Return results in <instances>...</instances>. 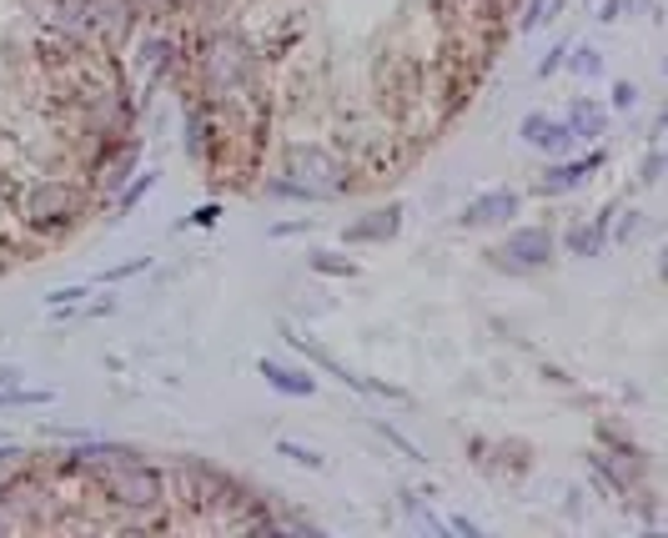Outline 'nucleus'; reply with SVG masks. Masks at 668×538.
Here are the masks:
<instances>
[{"instance_id":"obj_2","label":"nucleus","mask_w":668,"mask_h":538,"mask_svg":"<svg viewBox=\"0 0 668 538\" xmlns=\"http://www.w3.org/2000/svg\"><path fill=\"white\" fill-rule=\"evenodd\" d=\"M81 488H86L96 503L121 513L116 528H176V518L166 513L171 509V468L166 463H151L141 448H126L121 458L86 473Z\"/></svg>"},{"instance_id":"obj_16","label":"nucleus","mask_w":668,"mask_h":538,"mask_svg":"<svg viewBox=\"0 0 668 538\" xmlns=\"http://www.w3.org/2000/svg\"><path fill=\"white\" fill-rule=\"evenodd\" d=\"M55 388H36V382H15V388H0V413L11 407H51Z\"/></svg>"},{"instance_id":"obj_18","label":"nucleus","mask_w":668,"mask_h":538,"mask_svg":"<svg viewBox=\"0 0 668 538\" xmlns=\"http://www.w3.org/2000/svg\"><path fill=\"white\" fill-rule=\"evenodd\" d=\"M564 71H573V76H583V81H603V51L598 46H568V61H564Z\"/></svg>"},{"instance_id":"obj_8","label":"nucleus","mask_w":668,"mask_h":538,"mask_svg":"<svg viewBox=\"0 0 668 538\" xmlns=\"http://www.w3.org/2000/svg\"><path fill=\"white\" fill-rule=\"evenodd\" d=\"M518 217H523V192H518V186H487V192L462 201V211L453 222H458L462 232H503V227H512Z\"/></svg>"},{"instance_id":"obj_1","label":"nucleus","mask_w":668,"mask_h":538,"mask_svg":"<svg viewBox=\"0 0 668 538\" xmlns=\"http://www.w3.org/2000/svg\"><path fill=\"white\" fill-rule=\"evenodd\" d=\"M186 86L201 91L222 111H247L262 106V76H267V51L247 30L236 26H207L186 36Z\"/></svg>"},{"instance_id":"obj_17","label":"nucleus","mask_w":668,"mask_h":538,"mask_svg":"<svg viewBox=\"0 0 668 538\" xmlns=\"http://www.w3.org/2000/svg\"><path fill=\"white\" fill-rule=\"evenodd\" d=\"M276 458L297 463V468H307V473H327V453L312 443H297V438H276Z\"/></svg>"},{"instance_id":"obj_23","label":"nucleus","mask_w":668,"mask_h":538,"mask_svg":"<svg viewBox=\"0 0 668 538\" xmlns=\"http://www.w3.org/2000/svg\"><path fill=\"white\" fill-rule=\"evenodd\" d=\"M568 46H573V40H553L548 51L537 56L533 76H537V81H553V76H558V71H564V61H568Z\"/></svg>"},{"instance_id":"obj_33","label":"nucleus","mask_w":668,"mask_h":538,"mask_svg":"<svg viewBox=\"0 0 668 538\" xmlns=\"http://www.w3.org/2000/svg\"><path fill=\"white\" fill-rule=\"evenodd\" d=\"M15 382H26V368H15V363H0V388H15Z\"/></svg>"},{"instance_id":"obj_28","label":"nucleus","mask_w":668,"mask_h":538,"mask_svg":"<svg viewBox=\"0 0 668 538\" xmlns=\"http://www.w3.org/2000/svg\"><path fill=\"white\" fill-rule=\"evenodd\" d=\"M312 227H317V217H287V222L267 227V236H272V242H287V236H301V232H312Z\"/></svg>"},{"instance_id":"obj_5","label":"nucleus","mask_w":668,"mask_h":538,"mask_svg":"<svg viewBox=\"0 0 668 538\" xmlns=\"http://www.w3.org/2000/svg\"><path fill=\"white\" fill-rule=\"evenodd\" d=\"M487 262L508 277H537L558 262V232L548 222H512L487 247Z\"/></svg>"},{"instance_id":"obj_32","label":"nucleus","mask_w":668,"mask_h":538,"mask_svg":"<svg viewBox=\"0 0 668 538\" xmlns=\"http://www.w3.org/2000/svg\"><path fill=\"white\" fill-rule=\"evenodd\" d=\"M15 478H21V468H0V503L15 499Z\"/></svg>"},{"instance_id":"obj_14","label":"nucleus","mask_w":668,"mask_h":538,"mask_svg":"<svg viewBox=\"0 0 668 538\" xmlns=\"http://www.w3.org/2000/svg\"><path fill=\"white\" fill-rule=\"evenodd\" d=\"M307 267H312L317 277H327V282H352V277L362 272V262L347 257V252H337V247H312L307 252Z\"/></svg>"},{"instance_id":"obj_29","label":"nucleus","mask_w":668,"mask_h":538,"mask_svg":"<svg viewBox=\"0 0 668 538\" xmlns=\"http://www.w3.org/2000/svg\"><path fill=\"white\" fill-rule=\"evenodd\" d=\"M623 5H629V0H598L593 21H598V26H618V21H623Z\"/></svg>"},{"instance_id":"obj_13","label":"nucleus","mask_w":668,"mask_h":538,"mask_svg":"<svg viewBox=\"0 0 668 538\" xmlns=\"http://www.w3.org/2000/svg\"><path fill=\"white\" fill-rule=\"evenodd\" d=\"M157 186H161V171H157V167L136 171L132 182H126V186H121V192H116V197H111V211H116V217H111V222H121V217H132V211L141 207V201L151 197V192H157Z\"/></svg>"},{"instance_id":"obj_3","label":"nucleus","mask_w":668,"mask_h":538,"mask_svg":"<svg viewBox=\"0 0 668 538\" xmlns=\"http://www.w3.org/2000/svg\"><path fill=\"white\" fill-rule=\"evenodd\" d=\"M96 201L101 197L76 171L71 176L66 171H40V176H26L15 186V227H21L30 247H55L91 217Z\"/></svg>"},{"instance_id":"obj_21","label":"nucleus","mask_w":668,"mask_h":538,"mask_svg":"<svg viewBox=\"0 0 668 538\" xmlns=\"http://www.w3.org/2000/svg\"><path fill=\"white\" fill-rule=\"evenodd\" d=\"M372 428H378V433L387 438V448H397V453H403L407 463H428V453H422V448L412 443V438H407L403 428H393V423H387V418H378V423H372Z\"/></svg>"},{"instance_id":"obj_12","label":"nucleus","mask_w":668,"mask_h":538,"mask_svg":"<svg viewBox=\"0 0 668 538\" xmlns=\"http://www.w3.org/2000/svg\"><path fill=\"white\" fill-rule=\"evenodd\" d=\"M564 121H568V132H573V142H603L608 126H614V111H608L598 96H573Z\"/></svg>"},{"instance_id":"obj_24","label":"nucleus","mask_w":668,"mask_h":538,"mask_svg":"<svg viewBox=\"0 0 668 538\" xmlns=\"http://www.w3.org/2000/svg\"><path fill=\"white\" fill-rule=\"evenodd\" d=\"M639 86H633V81H614V86H608V111H614V117H629L633 106H639Z\"/></svg>"},{"instance_id":"obj_31","label":"nucleus","mask_w":668,"mask_h":538,"mask_svg":"<svg viewBox=\"0 0 668 538\" xmlns=\"http://www.w3.org/2000/svg\"><path fill=\"white\" fill-rule=\"evenodd\" d=\"M0 468H26V448H21V443H0Z\"/></svg>"},{"instance_id":"obj_25","label":"nucleus","mask_w":668,"mask_h":538,"mask_svg":"<svg viewBox=\"0 0 668 538\" xmlns=\"http://www.w3.org/2000/svg\"><path fill=\"white\" fill-rule=\"evenodd\" d=\"M664 167H668L664 146H648V151H643V167H639V186H643V192L664 182Z\"/></svg>"},{"instance_id":"obj_4","label":"nucleus","mask_w":668,"mask_h":538,"mask_svg":"<svg viewBox=\"0 0 668 538\" xmlns=\"http://www.w3.org/2000/svg\"><path fill=\"white\" fill-rule=\"evenodd\" d=\"M282 176H292L297 186H307V197L322 207V201H337L352 192V161L342 157L337 146L327 142H292L287 151H282Z\"/></svg>"},{"instance_id":"obj_15","label":"nucleus","mask_w":668,"mask_h":538,"mask_svg":"<svg viewBox=\"0 0 668 538\" xmlns=\"http://www.w3.org/2000/svg\"><path fill=\"white\" fill-rule=\"evenodd\" d=\"M91 292H96V282H71V288H51V292H46V313H51V317H71V313H81Z\"/></svg>"},{"instance_id":"obj_20","label":"nucleus","mask_w":668,"mask_h":538,"mask_svg":"<svg viewBox=\"0 0 668 538\" xmlns=\"http://www.w3.org/2000/svg\"><path fill=\"white\" fill-rule=\"evenodd\" d=\"M262 192H267L272 201H297V207H317V201L307 197V186H297L292 176H282V171H276V176H267Z\"/></svg>"},{"instance_id":"obj_6","label":"nucleus","mask_w":668,"mask_h":538,"mask_svg":"<svg viewBox=\"0 0 668 538\" xmlns=\"http://www.w3.org/2000/svg\"><path fill=\"white\" fill-rule=\"evenodd\" d=\"M282 338H287V347L292 353L301 357V363H307V368L312 372H327V378H337L342 388H347V393H362V398H387V403H412V398L403 393V388H393V382H372V378H362V372H352L347 368V363H342L337 353H332L327 342L322 338H312V332L307 328H297V322H282Z\"/></svg>"},{"instance_id":"obj_7","label":"nucleus","mask_w":668,"mask_h":538,"mask_svg":"<svg viewBox=\"0 0 668 538\" xmlns=\"http://www.w3.org/2000/svg\"><path fill=\"white\" fill-rule=\"evenodd\" d=\"M603 167H608L603 142H593V151H583V157H573V151H568V157H553V161H543V171H537L533 197H543V201L573 197V192H583V186H589Z\"/></svg>"},{"instance_id":"obj_27","label":"nucleus","mask_w":668,"mask_h":538,"mask_svg":"<svg viewBox=\"0 0 668 538\" xmlns=\"http://www.w3.org/2000/svg\"><path fill=\"white\" fill-rule=\"evenodd\" d=\"M217 222H222V201H201V207L191 211V217H182L171 232H186V227H201V232H207V227H217Z\"/></svg>"},{"instance_id":"obj_9","label":"nucleus","mask_w":668,"mask_h":538,"mask_svg":"<svg viewBox=\"0 0 668 538\" xmlns=\"http://www.w3.org/2000/svg\"><path fill=\"white\" fill-rule=\"evenodd\" d=\"M403 222H407L403 201L372 207V211H362V217H352V222L342 227V247H387V242L403 232Z\"/></svg>"},{"instance_id":"obj_19","label":"nucleus","mask_w":668,"mask_h":538,"mask_svg":"<svg viewBox=\"0 0 668 538\" xmlns=\"http://www.w3.org/2000/svg\"><path fill=\"white\" fill-rule=\"evenodd\" d=\"M558 11H564V0H528L518 30H523V36H533V30H543L548 21H558Z\"/></svg>"},{"instance_id":"obj_26","label":"nucleus","mask_w":668,"mask_h":538,"mask_svg":"<svg viewBox=\"0 0 668 538\" xmlns=\"http://www.w3.org/2000/svg\"><path fill=\"white\" fill-rule=\"evenodd\" d=\"M146 267H151V257H132V262H116V267H106V272L96 277V282H101V288H116V282H132V277H141Z\"/></svg>"},{"instance_id":"obj_30","label":"nucleus","mask_w":668,"mask_h":538,"mask_svg":"<svg viewBox=\"0 0 668 538\" xmlns=\"http://www.w3.org/2000/svg\"><path fill=\"white\" fill-rule=\"evenodd\" d=\"M447 534H462V538H483V524H472V518H462V513H453V518H447Z\"/></svg>"},{"instance_id":"obj_10","label":"nucleus","mask_w":668,"mask_h":538,"mask_svg":"<svg viewBox=\"0 0 668 538\" xmlns=\"http://www.w3.org/2000/svg\"><path fill=\"white\" fill-rule=\"evenodd\" d=\"M518 142L528 146V151H537L543 161L553 157H568L573 151V132H568V121L564 117H548V111H528L523 121H518Z\"/></svg>"},{"instance_id":"obj_22","label":"nucleus","mask_w":668,"mask_h":538,"mask_svg":"<svg viewBox=\"0 0 668 538\" xmlns=\"http://www.w3.org/2000/svg\"><path fill=\"white\" fill-rule=\"evenodd\" d=\"M639 232H643V211L639 207H618L614 211V242H639Z\"/></svg>"},{"instance_id":"obj_11","label":"nucleus","mask_w":668,"mask_h":538,"mask_svg":"<svg viewBox=\"0 0 668 538\" xmlns=\"http://www.w3.org/2000/svg\"><path fill=\"white\" fill-rule=\"evenodd\" d=\"M257 378H262L276 398H292V403L317 398V388H322L312 368H297V363H287V357H257Z\"/></svg>"}]
</instances>
